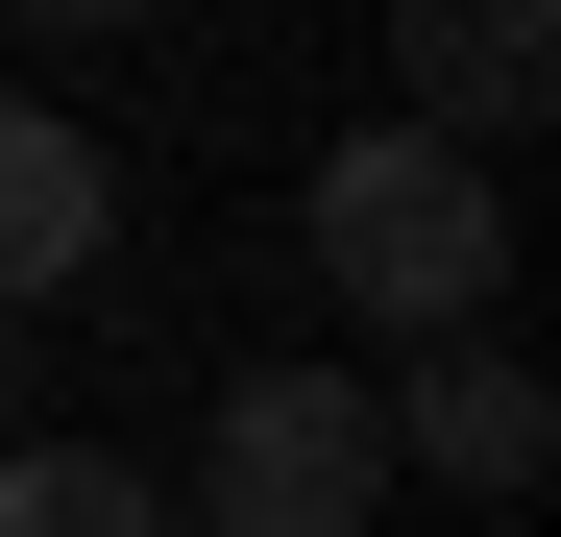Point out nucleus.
Segmentation results:
<instances>
[{"label":"nucleus","instance_id":"2","mask_svg":"<svg viewBox=\"0 0 561 537\" xmlns=\"http://www.w3.org/2000/svg\"><path fill=\"white\" fill-rule=\"evenodd\" d=\"M366 513H391V415H366V367H220L171 537H366Z\"/></svg>","mask_w":561,"mask_h":537},{"label":"nucleus","instance_id":"1","mask_svg":"<svg viewBox=\"0 0 561 537\" xmlns=\"http://www.w3.org/2000/svg\"><path fill=\"white\" fill-rule=\"evenodd\" d=\"M489 268H513V196L463 147H415V123L318 147V294L366 342H489Z\"/></svg>","mask_w":561,"mask_h":537},{"label":"nucleus","instance_id":"4","mask_svg":"<svg viewBox=\"0 0 561 537\" xmlns=\"http://www.w3.org/2000/svg\"><path fill=\"white\" fill-rule=\"evenodd\" d=\"M99 244H123V171H99V123L0 99V318H25V294H73Z\"/></svg>","mask_w":561,"mask_h":537},{"label":"nucleus","instance_id":"5","mask_svg":"<svg viewBox=\"0 0 561 537\" xmlns=\"http://www.w3.org/2000/svg\"><path fill=\"white\" fill-rule=\"evenodd\" d=\"M537 99H561V49H537V25H415V99H391V123H415V147H463V171H489V147H513Z\"/></svg>","mask_w":561,"mask_h":537},{"label":"nucleus","instance_id":"6","mask_svg":"<svg viewBox=\"0 0 561 537\" xmlns=\"http://www.w3.org/2000/svg\"><path fill=\"white\" fill-rule=\"evenodd\" d=\"M0 537H171V489L99 465V439H25V465H0Z\"/></svg>","mask_w":561,"mask_h":537},{"label":"nucleus","instance_id":"3","mask_svg":"<svg viewBox=\"0 0 561 537\" xmlns=\"http://www.w3.org/2000/svg\"><path fill=\"white\" fill-rule=\"evenodd\" d=\"M366 415H391V465H439V489H537L561 465V391L513 342H415V391H366Z\"/></svg>","mask_w":561,"mask_h":537}]
</instances>
